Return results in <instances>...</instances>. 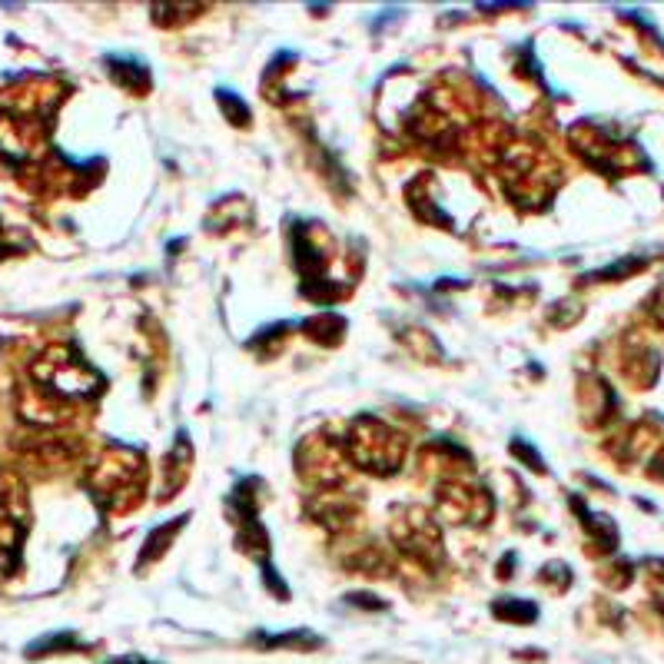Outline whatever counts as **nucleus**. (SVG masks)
Wrapping results in <instances>:
<instances>
[{
    "instance_id": "1",
    "label": "nucleus",
    "mask_w": 664,
    "mask_h": 664,
    "mask_svg": "<svg viewBox=\"0 0 664 664\" xmlns=\"http://www.w3.org/2000/svg\"><path fill=\"white\" fill-rule=\"evenodd\" d=\"M117 664H143L140 658H127V661H117Z\"/></svg>"
}]
</instances>
